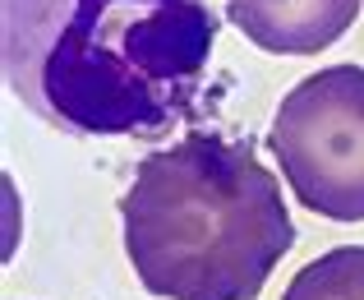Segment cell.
Segmentation results:
<instances>
[{"label": "cell", "mask_w": 364, "mask_h": 300, "mask_svg": "<svg viewBox=\"0 0 364 300\" xmlns=\"http://www.w3.org/2000/svg\"><path fill=\"white\" fill-rule=\"evenodd\" d=\"M124 254L157 300H254L295 245L277 176L249 143L189 130L134 167Z\"/></svg>", "instance_id": "obj_2"}, {"label": "cell", "mask_w": 364, "mask_h": 300, "mask_svg": "<svg viewBox=\"0 0 364 300\" xmlns=\"http://www.w3.org/2000/svg\"><path fill=\"white\" fill-rule=\"evenodd\" d=\"M217 42L208 0H0L5 83L70 134H152L189 111Z\"/></svg>", "instance_id": "obj_1"}, {"label": "cell", "mask_w": 364, "mask_h": 300, "mask_svg": "<svg viewBox=\"0 0 364 300\" xmlns=\"http://www.w3.org/2000/svg\"><path fill=\"white\" fill-rule=\"evenodd\" d=\"M282 300H364V245H337L304 264Z\"/></svg>", "instance_id": "obj_5"}, {"label": "cell", "mask_w": 364, "mask_h": 300, "mask_svg": "<svg viewBox=\"0 0 364 300\" xmlns=\"http://www.w3.org/2000/svg\"><path fill=\"white\" fill-rule=\"evenodd\" d=\"M364 0H226V19L272 56H314L355 28Z\"/></svg>", "instance_id": "obj_4"}, {"label": "cell", "mask_w": 364, "mask_h": 300, "mask_svg": "<svg viewBox=\"0 0 364 300\" xmlns=\"http://www.w3.org/2000/svg\"><path fill=\"white\" fill-rule=\"evenodd\" d=\"M291 195L328 222H364V65L304 74L267 130Z\"/></svg>", "instance_id": "obj_3"}]
</instances>
